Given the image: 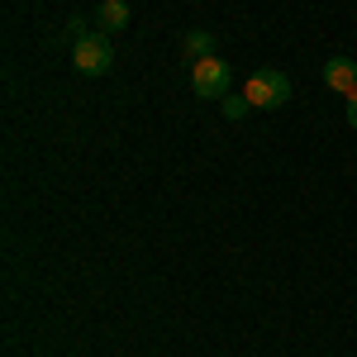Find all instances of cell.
<instances>
[{"label": "cell", "mask_w": 357, "mask_h": 357, "mask_svg": "<svg viewBox=\"0 0 357 357\" xmlns=\"http://www.w3.org/2000/svg\"><path fill=\"white\" fill-rule=\"evenodd\" d=\"M243 96L252 110H281V105H291V77L276 72V67H262V72L248 77Z\"/></svg>", "instance_id": "cell-1"}, {"label": "cell", "mask_w": 357, "mask_h": 357, "mask_svg": "<svg viewBox=\"0 0 357 357\" xmlns=\"http://www.w3.org/2000/svg\"><path fill=\"white\" fill-rule=\"evenodd\" d=\"M72 67L82 77H105L114 67V48H110V33H86L72 43Z\"/></svg>", "instance_id": "cell-2"}, {"label": "cell", "mask_w": 357, "mask_h": 357, "mask_svg": "<svg viewBox=\"0 0 357 357\" xmlns=\"http://www.w3.org/2000/svg\"><path fill=\"white\" fill-rule=\"evenodd\" d=\"M229 82H234V72H229L224 57H200L191 67V91L200 100H224L229 96Z\"/></svg>", "instance_id": "cell-3"}, {"label": "cell", "mask_w": 357, "mask_h": 357, "mask_svg": "<svg viewBox=\"0 0 357 357\" xmlns=\"http://www.w3.org/2000/svg\"><path fill=\"white\" fill-rule=\"evenodd\" d=\"M324 86H329V91H338V96H353L357 91V62L353 57H329V62H324Z\"/></svg>", "instance_id": "cell-4"}, {"label": "cell", "mask_w": 357, "mask_h": 357, "mask_svg": "<svg viewBox=\"0 0 357 357\" xmlns=\"http://www.w3.org/2000/svg\"><path fill=\"white\" fill-rule=\"evenodd\" d=\"M96 24L105 29V33L129 29V5H124V0H100V5H96Z\"/></svg>", "instance_id": "cell-5"}, {"label": "cell", "mask_w": 357, "mask_h": 357, "mask_svg": "<svg viewBox=\"0 0 357 357\" xmlns=\"http://www.w3.org/2000/svg\"><path fill=\"white\" fill-rule=\"evenodd\" d=\"M181 48H186V57H195V62H200V57H215V33H210V29H191V33L181 38Z\"/></svg>", "instance_id": "cell-6"}, {"label": "cell", "mask_w": 357, "mask_h": 357, "mask_svg": "<svg viewBox=\"0 0 357 357\" xmlns=\"http://www.w3.org/2000/svg\"><path fill=\"white\" fill-rule=\"evenodd\" d=\"M220 110H224V119H243L252 105H248V96H224L220 100Z\"/></svg>", "instance_id": "cell-7"}, {"label": "cell", "mask_w": 357, "mask_h": 357, "mask_svg": "<svg viewBox=\"0 0 357 357\" xmlns=\"http://www.w3.org/2000/svg\"><path fill=\"white\" fill-rule=\"evenodd\" d=\"M67 38H72V43H77V38H86V24H82V20H72V24H67Z\"/></svg>", "instance_id": "cell-8"}, {"label": "cell", "mask_w": 357, "mask_h": 357, "mask_svg": "<svg viewBox=\"0 0 357 357\" xmlns=\"http://www.w3.org/2000/svg\"><path fill=\"white\" fill-rule=\"evenodd\" d=\"M348 124H353V129H357V91H353V96H348Z\"/></svg>", "instance_id": "cell-9"}]
</instances>
